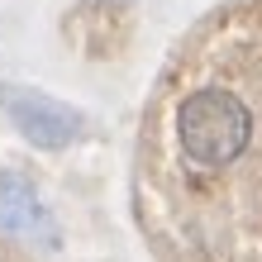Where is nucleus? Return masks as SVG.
I'll use <instances>...</instances> for the list:
<instances>
[{"mask_svg": "<svg viewBox=\"0 0 262 262\" xmlns=\"http://www.w3.org/2000/svg\"><path fill=\"white\" fill-rule=\"evenodd\" d=\"M152 262H262V0H224L162 62L134 143Z\"/></svg>", "mask_w": 262, "mask_h": 262, "instance_id": "obj_1", "label": "nucleus"}, {"mask_svg": "<svg viewBox=\"0 0 262 262\" xmlns=\"http://www.w3.org/2000/svg\"><path fill=\"white\" fill-rule=\"evenodd\" d=\"M0 110L14 129H19L34 148L43 152H62L72 148L76 138H81V110H72V105L43 96L34 86H0Z\"/></svg>", "mask_w": 262, "mask_h": 262, "instance_id": "obj_2", "label": "nucleus"}, {"mask_svg": "<svg viewBox=\"0 0 262 262\" xmlns=\"http://www.w3.org/2000/svg\"><path fill=\"white\" fill-rule=\"evenodd\" d=\"M0 234L34 238L43 248L57 243V224H53L48 205H43L38 191L29 186L24 177H14V172H0Z\"/></svg>", "mask_w": 262, "mask_h": 262, "instance_id": "obj_3", "label": "nucleus"}]
</instances>
